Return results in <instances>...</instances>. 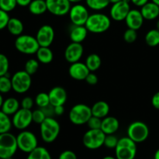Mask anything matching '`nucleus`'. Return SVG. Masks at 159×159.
Here are the masks:
<instances>
[{
	"instance_id": "nucleus-40",
	"label": "nucleus",
	"mask_w": 159,
	"mask_h": 159,
	"mask_svg": "<svg viewBox=\"0 0 159 159\" xmlns=\"http://www.w3.org/2000/svg\"><path fill=\"white\" fill-rule=\"evenodd\" d=\"M44 113L41 109H37V110L32 111V119L33 122L37 124H40L45 119H46Z\"/></svg>"
},
{
	"instance_id": "nucleus-24",
	"label": "nucleus",
	"mask_w": 159,
	"mask_h": 159,
	"mask_svg": "<svg viewBox=\"0 0 159 159\" xmlns=\"http://www.w3.org/2000/svg\"><path fill=\"white\" fill-rule=\"evenodd\" d=\"M91 110L93 116L103 119L108 116L110 113V106L105 101H98L93 104L91 107Z\"/></svg>"
},
{
	"instance_id": "nucleus-3",
	"label": "nucleus",
	"mask_w": 159,
	"mask_h": 159,
	"mask_svg": "<svg viewBox=\"0 0 159 159\" xmlns=\"http://www.w3.org/2000/svg\"><path fill=\"white\" fill-rule=\"evenodd\" d=\"M137 154V143L129 137L119 139L115 148V155L117 159H134Z\"/></svg>"
},
{
	"instance_id": "nucleus-20",
	"label": "nucleus",
	"mask_w": 159,
	"mask_h": 159,
	"mask_svg": "<svg viewBox=\"0 0 159 159\" xmlns=\"http://www.w3.org/2000/svg\"><path fill=\"white\" fill-rule=\"evenodd\" d=\"M120 127V123L117 118L115 116H107L102 119V125L101 130L106 135L114 134Z\"/></svg>"
},
{
	"instance_id": "nucleus-36",
	"label": "nucleus",
	"mask_w": 159,
	"mask_h": 159,
	"mask_svg": "<svg viewBox=\"0 0 159 159\" xmlns=\"http://www.w3.org/2000/svg\"><path fill=\"white\" fill-rule=\"evenodd\" d=\"M9 61L5 54L0 53V77L9 73Z\"/></svg>"
},
{
	"instance_id": "nucleus-39",
	"label": "nucleus",
	"mask_w": 159,
	"mask_h": 159,
	"mask_svg": "<svg viewBox=\"0 0 159 159\" xmlns=\"http://www.w3.org/2000/svg\"><path fill=\"white\" fill-rule=\"evenodd\" d=\"M124 39L127 43H133L138 39V33H137V30L128 28L124 32Z\"/></svg>"
},
{
	"instance_id": "nucleus-5",
	"label": "nucleus",
	"mask_w": 159,
	"mask_h": 159,
	"mask_svg": "<svg viewBox=\"0 0 159 159\" xmlns=\"http://www.w3.org/2000/svg\"><path fill=\"white\" fill-rule=\"evenodd\" d=\"M93 116L91 107L84 103L75 104L69 111V120L74 125L80 126L87 124L89 118Z\"/></svg>"
},
{
	"instance_id": "nucleus-56",
	"label": "nucleus",
	"mask_w": 159,
	"mask_h": 159,
	"mask_svg": "<svg viewBox=\"0 0 159 159\" xmlns=\"http://www.w3.org/2000/svg\"><path fill=\"white\" fill-rule=\"evenodd\" d=\"M152 2H155V4H157L158 6H159V0H152Z\"/></svg>"
},
{
	"instance_id": "nucleus-48",
	"label": "nucleus",
	"mask_w": 159,
	"mask_h": 159,
	"mask_svg": "<svg viewBox=\"0 0 159 159\" xmlns=\"http://www.w3.org/2000/svg\"><path fill=\"white\" fill-rule=\"evenodd\" d=\"M148 2L149 0H130V2L133 3L134 6H138V7H141Z\"/></svg>"
},
{
	"instance_id": "nucleus-14",
	"label": "nucleus",
	"mask_w": 159,
	"mask_h": 159,
	"mask_svg": "<svg viewBox=\"0 0 159 159\" xmlns=\"http://www.w3.org/2000/svg\"><path fill=\"white\" fill-rule=\"evenodd\" d=\"M54 28L50 25H43L37 30L36 38L38 41L40 47H50L54 40Z\"/></svg>"
},
{
	"instance_id": "nucleus-1",
	"label": "nucleus",
	"mask_w": 159,
	"mask_h": 159,
	"mask_svg": "<svg viewBox=\"0 0 159 159\" xmlns=\"http://www.w3.org/2000/svg\"><path fill=\"white\" fill-rule=\"evenodd\" d=\"M85 26L89 32L93 34H102L110 29L111 20L106 14L96 12L89 15Z\"/></svg>"
},
{
	"instance_id": "nucleus-9",
	"label": "nucleus",
	"mask_w": 159,
	"mask_h": 159,
	"mask_svg": "<svg viewBox=\"0 0 159 159\" xmlns=\"http://www.w3.org/2000/svg\"><path fill=\"white\" fill-rule=\"evenodd\" d=\"M12 90L18 94H23L30 89L32 85V79L30 75L25 70L18 71L14 73L11 78Z\"/></svg>"
},
{
	"instance_id": "nucleus-55",
	"label": "nucleus",
	"mask_w": 159,
	"mask_h": 159,
	"mask_svg": "<svg viewBox=\"0 0 159 159\" xmlns=\"http://www.w3.org/2000/svg\"><path fill=\"white\" fill-rule=\"evenodd\" d=\"M102 159H117V158H114V157H112V156H106V157H104Z\"/></svg>"
},
{
	"instance_id": "nucleus-16",
	"label": "nucleus",
	"mask_w": 159,
	"mask_h": 159,
	"mask_svg": "<svg viewBox=\"0 0 159 159\" xmlns=\"http://www.w3.org/2000/svg\"><path fill=\"white\" fill-rule=\"evenodd\" d=\"M84 48L82 43L71 42L67 46L65 51V58L69 63L72 64L80 61L83 55Z\"/></svg>"
},
{
	"instance_id": "nucleus-11",
	"label": "nucleus",
	"mask_w": 159,
	"mask_h": 159,
	"mask_svg": "<svg viewBox=\"0 0 159 159\" xmlns=\"http://www.w3.org/2000/svg\"><path fill=\"white\" fill-rule=\"evenodd\" d=\"M68 15L71 23L77 26H85L89 16V13L86 6L80 3H76L71 6Z\"/></svg>"
},
{
	"instance_id": "nucleus-35",
	"label": "nucleus",
	"mask_w": 159,
	"mask_h": 159,
	"mask_svg": "<svg viewBox=\"0 0 159 159\" xmlns=\"http://www.w3.org/2000/svg\"><path fill=\"white\" fill-rule=\"evenodd\" d=\"M34 101H35V103L37 104V106L39 108H43V107L51 104L50 103L49 95H48V93H38L36 96Z\"/></svg>"
},
{
	"instance_id": "nucleus-19",
	"label": "nucleus",
	"mask_w": 159,
	"mask_h": 159,
	"mask_svg": "<svg viewBox=\"0 0 159 159\" xmlns=\"http://www.w3.org/2000/svg\"><path fill=\"white\" fill-rule=\"evenodd\" d=\"M144 19L141 14V10L138 9H130L125 19L127 27L135 30L141 29L144 23Z\"/></svg>"
},
{
	"instance_id": "nucleus-41",
	"label": "nucleus",
	"mask_w": 159,
	"mask_h": 159,
	"mask_svg": "<svg viewBox=\"0 0 159 159\" xmlns=\"http://www.w3.org/2000/svg\"><path fill=\"white\" fill-rule=\"evenodd\" d=\"M89 129H101V125H102V119L96 116H92L89 118V120L87 122Z\"/></svg>"
},
{
	"instance_id": "nucleus-2",
	"label": "nucleus",
	"mask_w": 159,
	"mask_h": 159,
	"mask_svg": "<svg viewBox=\"0 0 159 159\" xmlns=\"http://www.w3.org/2000/svg\"><path fill=\"white\" fill-rule=\"evenodd\" d=\"M61 126L54 117H47L40 124V133L42 140L45 143H52L58 137Z\"/></svg>"
},
{
	"instance_id": "nucleus-58",
	"label": "nucleus",
	"mask_w": 159,
	"mask_h": 159,
	"mask_svg": "<svg viewBox=\"0 0 159 159\" xmlns=\"http://www.w3.org/2000/svg\"><path fill=\"white\" fill-rule=\"evenodd\" d=\"M6 159H12V158H6Z\"/></svg>"
},
{
	"instance_id": "nucleus-4",
	"label": "nucleus",
	"mask_w": 159,
	"mask_h": 159,
	"mask_svg": "<svg viewBox=\"0 0 159 159\" xmlns=\"http://www.w3.org/2000/svg\"><path fill=\"white\" fill-rule=\"evenodd\" d=\"M15 48L19 52L30 55L36 54L40 45L36 37L28 34H21L16 39Z\"/></svg>"
},
{
	"instance_id": "nucleus-47",
	"label": "nucleus",
	"mask_w": 159,
	"mask_h": 159,
	"mask_svg": "<svg viewBox=\"0 0 159 159\" xmlns=\"http://www.w3.org/2000/svg\"><path fill=\"white\" fill-rule=\"evenodd\" d=\"M152 104L155 109L159 110V92H157L152 98Z\"/></svg>"
},
{
	"instance_id": "nucleus-51",
	"label": "nucleus",
	"mask_w": 159,
	"mask_h": 159,
	"mask_svg": "<svg viewBox=\"0 0 159 159\" xmlns=\"http://www.w3.org/2000/svg\"><path fill=\"white\" fill-rule=\"evenodd\" d=\"M3 101H4V99H3L2 96V93H0V110H1L2 106Z\"/></svg>"
},
{
	"instance_id": "nucleus-42",
	"label": "nucleus",
	"mask_w": 159,
	"mask_h": 159,
	"mask_svg": "<svg viewBox=\"0 0 159 159\" xmlns=\"http://www.w3.org/2000/svg\"><path fill=\"white\" fill-rule=\"evenodd\" d=\"M9 19L10 17L9 16V12L0 9V30L6 28Z\"/></svg>"
},
{
	"instance_id": "nucleus-15",
	"label": "nucleus",
	"mask_w": 159,
	"mask_h": 159,
	"mask_svg": "<svg viewBox=\"0 0 159 159\" xmlns=\"http://www.w3.org/2000/svg\"><path fill=\"white\" fill-rule=\"evenodd\" d=\"M130 10V2L122 0L119 2L112 5L110 10V15L112 20L120 22L125 20L127 14Z\"/></svg>"
},
{
	"instance_id": "nucleus-28",
	"label": "nucleus",
	"mask_w": 159,
	"mask_h": 159,
	"mask_svg": "<svg viewBox=\"0 0 159 159\" xmlns=\"http://www.w3.org/2000/svg\"><path fill=\"white\" fill-rule=\"evenodd\" d=\"M85 64L91 72L96 71L100 68L102 61L100 57L96 54H90L85 59Z\"/></svg>"
},
{
	"instance_id": "nucleus-21",
	"label": "nucleus",
	"mask_w": 159,
	"mask_h": 159,
	"mask_svg": "<svg viewBox=\"0 0 159 159\" xmlns=\"http://www.w3.org/2000/svg\"><path fill=\"white\" fill-rule=\"evenodd\" d=\"M141 12L146 20H154L159 16V6L153 2H148L141 6Z\"/></svg>"
},
{
	"instance_id": "nucleus-44",
	"label": "nucleus",
	"mask_w": 159,
	"mask_h": 159,
	"mask_svg": "<svg viewBox=\"0 0 159 159\" xmlns=\"http://www.w3.org/2000/svg\"><path fill=\"white\" fill-rule=\"evenodd\" d=\"M58 159H78L76 154L74 152L70 150L64 151L60 154Z\"/></svg>"
},
{
	"instance_id": "nucleus-18",
	"label": "nucleus",
	"mask_w": 159,
	"mask_h": 159,
	"mask_svg": "<svg viewBox=\"0 0 159 159\" xmlns=\"http://www.w3.org/2000/svg\"><path fill=\"white\" fill-rule=\"evenodd\" d=\"M50 103L54 107L64 106L68 99V94L64 88L61 86H55L51 89L48 93Z\"/></svg>"
},
{
	"instance_id": "nucleus-8",
	"label": "nucleus",
	"mask_w": 159,
	"mask_h": 159,
	"mask_svg": "<svg viewBox=\"0 0 159 159\" xmlns=\"http://www.w3.org/2000/svg\"><path fill=\"white\" fill-rule=\"evenodd\" d=\"M127 137L135 143L145 141L149 136V128L145 123L142 121H134L128 126L127 130Z\"/></svg>"
},
{
	"instance_id": "nucleus-10",
	"label": "nucleus",
	"mask_w": 159,
	"mask_h": 159,
	"mask_svg": "<svg viewBox=\"0 0 159 159\" xmlns=\"http://www.w3.org/2000/svg\"><path fill=\"white\" fill-rule=\"evenodd\" d=\"M18 149L25 153L32 152L38 146V141L33 132L29 130H22L16 136Z\"/></svg>"
},
{
	"instance_id": "nucleus-27",
	"label": "nucleus",
	"mask_w": 159,
	"mask_h": 159,
	"mask_svg": "<svg viewBox=\"0 0 159 159\" xmlns=\"http://www.w3.org/2000/svg\"><path fill=\"white\" fill-rule=\"evenodd\" d=\"M8 31L13 36H20L23 34V30H24V26H23V22L18 18H10L8 23L7 26Z\"/></svg>"
},
{
	"instance_id": "nucleus-13",
	"label": "nucleus",
	"mask_w": 159,
	"mask_h": 159,
	"mask_svg": "<svg viewBox=\"0 0 159 159\" xmlns=\"http://www.w3.org/2000/svg\"><path fill=\"white\" fill-rule=\"evenodd\" d=\"M48 11L57 16H63L69 12L71 3L68 0H46Z\"/></svg>"
},
{
	"instance_id": "nucleus-59",
	"label": "nucleus",
	"mask_w": 159,
	"mask_h": 159,
	"mask_svg": "<svg viewBox=\"0 0 159 159\" xmlns=\"http://www.w3.org/2000/svg\"><path fill=\"white\" fill-rule=\"evenodd\" d=\"M0 159H1V158H0Z\"/></svg>"
},
{
	"instance_id": "nucleus-38",
	"label": "nucleus",
	"mask_w": 159,
	"mask_h": 159,
	"mask_svg": "<svg viewBox=\"0 0 159 159\" xmlns=\"http://www.w3.org/2000/svg\"><path fill=\"white\" fill-rule=\"evenodd\" d=\"M118 141L119 139L114 134H107L106 135L103 145L107 148L115 149L117 145Z\"/></svg>"
},
{
	"instance_id": "nucleus-23",
	"label": "nucleus",
	"mask_w": 159,
	"mask_h": 159,
	"mask_svg": "<svg viewBox=\"0 0 159 159\" xmlns=\"http://www.w3.org/2000/svg\"><path fill=\"white\" fill-rule=\"evenodd\" d=\"M20 109V102L14 97L7 98L3 101L1 110L6 114L11 116L13 115Z\"/></svg>"
},
{
	"instance_id": "nucleus-50",
	"label": "nucleus",
	"mask_w": 159,
	"mask_h": 159,
	"mask_svg": "<svg viewBox=\"0 0 159 159\" xmlns=\"http://www.w3.org/2000/svg\"><path fill=\"white\" fill-rule=\"evenodd\" d=\"M31 2H32V0H16L17 5L20 6H22V7L28 6L30 4Z\"/></svg>"
},
{
	"instance_id": "nucleus-49",
	"label": "nucleus",
	"mask_w": 159,
	"mask_h": 159,
	"mask_svg": "<svg viewBox=\"0 0 159 159\" xmlns=\"http://www.w3.org/2000/svg\"><path fill=\"white\" fill-rule=\"evenodd\" d=\"M54 113L57 116H61L65 113V108L64 106H56L54 107Z\"/></svg>"
},
{
	"instance_id": "nucleus-6",
	"label": "nucleus",
	"mask_w": 159,
	"mask_h": 159,
	"mask_svg": "<svg viewBox=\"0 0 159 159\" xmlns=\"http://www.w3.org/2000/svg\"><path fill=\"white\" fill-rule=\"evenodd\" d=\"M18 149L16 137L10 132L0 134V158H12Z\"/></svg>"
},
{
	"instance_id": "nucleus-17",
	"label": "nucleus",
	"mask_w": 159,
	"mask_h": 159,
	"mask_svg": "<svg viewBox=\"0 0 159 159\" xmlns=\"http://www.w3.org/2000/svg\"><path fill=\"white\" fill-rule=\"evenodd\" d=\"M91 71L88 68L85 63L77 61L75 63L71 64L69 68H68V73L71 78L77 81L85 80L87 75Z\"/></svg>"
},
{
	"instance_id": "nucleus-45",
	"label": "nucleus",
	"mask_w": 159,
	"mask_h": 159,
	"mask_svg": "<svg viewBox=\"0 0 159 159\" xmlns=\"http://www.w3.org/2000/svg\"><path fill=\"white\" fill-rule=\"evenodd\" d=\"M40 109L43 110L46 117H54V116L55 115V113H54V107L51 105V104H49L47 107Z\"/></svg>"
},
{
	"instance_id": "nucleus-31",
	"label": "nucleus",
	"mask_w": 159,
	"mask_h": 159,
	"mask_svg": "<svg viewBox=\"0 0 159 159\" xmlns=\"http://www.w3.org/2000/svg\"><path fill=\"white\" fill-rule=\"evenodd\" d=\"M145 43L150 47L159 45V30L157 29L150 30L145 35Z\"/></svg>"
},
{
	"instance_id": "nucleus-7",
	"label": "nucleus",
	"mask_w": 159,
	"mask_h": 159,
	"mask_svg": "<svg viewBox=\"0 0 159 159\" xmlns=\"http://www.w3.org/2000/svg\"><path fill=\"white\" fill-rule=\"evenodd\" d=\"M106 134L101 129H89L82 138V143L86 148L96 150L103 146Z\"/></svg>"
},
{
	"instance_id": "nucleus-52",
	"label": "nucleus",
	"mask_w": 159,
	"mask_h": 159,
	"mask_svg": "<svg viewBox=\"0 0 159 159\" xmlns=\"http://www.w3.org/2000/svg\"><path fill=\"white\" fill-rule=\"evenodd\" d=\"M68 1H69L71 3H74V4H76V3L81 2L83 1V0H68Z\"/></svg>"
},
{
	"instance_id": "nucleus-26",
	"label": "nucleus",
	"mask_w": 159,
	"mask_h": 159,
	"mask_svg": "<svg viewBox=\"0 0 159 159\" xmlns=\"http://www.w3.org/2000/svg\"><path fill=\"white\" fill-rule=\"evenodd\" d=\"M30 12L33 15L40 16L48 11L46 0H32L28 6Z\"/></svg>"
},
{
	"instance_id": "nucleus-37",
	"label": "nucleus",
	"mask_w": 159,
	"mask_h": 159,
	"mask_svg": "<svg viewBox=\"0 0 159 159\" xmlns=\"http://www.w3.org/2000/svg\"><path fill=\"white\" fill-rule=\"evenodd\" d=\"M16 6V0H0V9L7 12L15 9Z\"/></svg>"
},
{
	"instance_id": "nucleus-25",
	"label": "nucleus",
	"mask_w": 159,
	"mask_h": 159,
	"mask_svg": "<svg viewBox=\"0 0 159 159\" xmlns=\"http://www.w3.org/2000/svg\"><path fill=\"white\" fill-rule=\"evenodd\" d=\"M36 55L38 61L44 65L51 63L54 59V54L50 47H40Z\"/></svg>"
},
{
	"instance_id": "nucleus-12",
	"label": "nucleus",
	"mask_w": 159,
	"mask_h": 159,
	"mask_svg": "<svg viewBox=\"0 0 159 159\" xmlns=\"http://www.w3.org/2000/svg\"><path fill=\"white\" fill-rule=\"evenodd\" d=\"M33 122L31 110L20 108L15 114L12 115V126L17 130H23L27 128Z\"/></svg>"
},
{
	"instance_id": "nucleus-54",
	"label": "nucleus",
	"mask_w": 159,
	"mask_h": 159,
	"mask_svg": "<svg viewBox=\"0 0 159 159\" xmlns=\"http://www.w3.org/2000/svg\"><path fill=\"white\" fill-rule=\"evenodd\" d=\"M122 1V0H110V3H112V4H114V3H116V2H119Z\"/></svg>"
},
{
	"instance_id": "nucleus-22",
	"label": "nucleus",
	"mask_w": 159,
	"mask_h": 159,
	"mask_svg": "<svg viewBox=\"0 0 159 159\" xmlns=\"http://www.w3.org/2000/svg\"><path fill=\"white\" fill-rule=\"evenodd\" d=\"M88 32L89 31L85 26L74 25L70 30V39L71 42L81 43L86 39Z\"/></svg>"
},
{
	"instance_id": "nucleus-53",
	"label": "nucleus",
	"mask_w": 159,
	"mask_h": 159,
	"mask_svg": "<svg viewBox=\"0 0 159 159\" xmlns=\"http://www.w3.org/2000/svg\"><path fill=\"white\" fill-rule=\"evenodd\" d=\"M155 159H159V149L156 151L155 154Z\"/></svg>"
},
{
	"instance_id": "nucleus-33",
	"label": "nucleus",
	"mask_w": 159,
	"mask_h": 159,
	"mask_svg": "<svg viewBox=\"0 0 159 159\" xmlns=\"http://www.w3.org/2000/svg\"><path fill=\"white\" fill-rule=\"evenodd\" d=\"M12 89V80L9 75L6 74V75H3L0 77V93L2 94H6L9 93Z\"/></svg>"
},
{
	"instance_id": "nucleus-57",
	"label": "nucleus",
	"mask_w": 159,
	"mask_h": 159,
	"mask_svg": "<svg viewBox=\"0 0 159 159\" xmlns=\"http://www.w3.org/2000/svg\"><path fill=\"white\" fill-rule=\"evenodd\" d=\"M156 29L159 30V20L157 21V23H156Z\"/></svg>"
},
{
	"instance_id": "nucleus-30",
	"label": "nucleus",
	"mask_w": 159,
	"mask_h": 159,
	"mask_svg": "<svg viewBox=\"0 0 159 159\" xmlns=\"http://www.w3.org/2000/svg\"><path fill=\"white\" fill-rule=\"evenodd\" d=\"M12 123L9 115L0 110V134L10 131Z\"/></svg>"
},
{
	"instance_id": "nucleus-34",
	"label": "nucleus",
	"mask_w": 159,
	"mask_h": 159,
	"mask_svg": "<svg viewBox=\"0 0 159 159\" xmlns=\"http://www.w3.org/2000/svg\"><path fill=\"white\" fill-rule=\"evenodd\" d=\"M39 63L37 59L30 58L26 62L24 66V70L30 75L35 74L39 68Z\"/></svg>"
},
{
	"instance_id": "nucleus-46",
	"label": "nucleus",
	"mask_w": 159,
	"mask_h": 159,
	"mask_svg": "<svg viewBox=\"0 0 159 159\" xmlns=\"http://www.w3.org/2000/svg\"><path fill=\"white\" fill-rule=\"evenodd\" d=\"M85 82L90 85H95L97 84L98 82V77L96 74L93 72H90L89 74L87 75L86 79H85Z\"/></svg>"
},
{
	"instance_id": "nucleus-32",
	"label": "nucleus",
	"mask_w": 159,
	"mask_h": 159,
	"mask_svg": "<svg viewBox=\"0 0 159 159\" xmlns=\"http://www.w3.org/2000/svg\"><path fill=\"white\" fill-rule=\"evenodd\" d=\"M86 6L95 11H100L106 9L110 4V0H85Z\"/></svg>"
},
{
	"instance_id": "nucleus-43",
	"label": "nucleus",
	"mask_w": 159,
	"mask_h": 159,
	"mask_svg": "<svg viewBox=\"0 0 159 159\" xmlns=\"http://www.w3.org/2000/svg\"><path fill=\"white\" fill-rule=\"evenodd\" d=\"M34 103H35V101L30 96H26L22 99L21 102H20V107L21 108L26 109V110H31L34 107Z\"/></svg>"
},
{
	"instance_id": "nucleus-29",
	"label": "nucleus",
	"mask_w": 159,
	"mask_h": 159,
	"mask_svg": "<svg viewBox=\"0 0 159 159\" xmlns=\"http://www.w3.org/2000/svg\"><path fill=\"white\" fill-rule=\"evenodd\" d=\"M26 159H52L48 149L37 146L34 150L28 154Z\"/></svg>"
}]
</instances>
